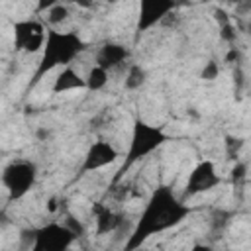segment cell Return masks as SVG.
Masks as SVG:
<instances>
[{
  "label": "cell",
  "instance_id": "1",
  "mask_svg": "<svg viewBox=\"0 0 251 251\" xmlns=\"http://www.w3.org/2000/svg\"><path fill=\"white\" fill-rule=\"evenodd\" d=\"M192 208L184 204L182 198H176L171 186H159L151 192L143 212L139 214L131 235L126 241V251H133L141 247L149 237L155 233H163L167 229H173L180 226L188 216Z\"/></svg>",
  "mask_w": 251,
  "mask_h": 251
},
{
  "label": "cell",
  "instance_id": "2",
  "mask_svg": "<svg viewBox=\"0 0 251 251\" xmlns=\"http://www.w3.org/2000/svg\"><path fill=\"white\" fill-rule=\"evenodd\" d=\"M86 49L84 41L75 33V31H59L49 27L45 33V45H43V53L41 59L37 63V69L27 84V90L35 88L37 82L53 69L57 67H67L78 53H82Z\"/></svg>",
  "mask_w": 251,
  "mask_h": 251
},
{
  "label": "cell",
  "instance_id": "3",
  "mask_svg": "<svg viewBox=\"0 0 251 251\" xmlns=\"http://www.w3.org/2000/svg\"><path fill=\"white\" fill-rule=\"evenodd\" d=\"M165 141H169V135L165 133V129L161 126H151L141 118H135L133 122V129H131V141H129V149L126 153V159L122 163V167L118 169V173L112 178V184H118L120 178H124V175L143 157L151 155L157 147H161Z\"/></svg>",
  "mask_w": 251,
  "mask_h": 251
},
{
  "label": "cell",
  "instance_id": "4",
  "mask_svg": "<svg viewBox=\"0 0 251 251\" xmlns=\"http://www.w3.org/2000/svg\"><path fill=\"white\" fill-rule=\"evenodd\" d=\"M35 175L37 169L29 161H14L6 165L2 173V184L8 190V198L20 200L22 196H25L35 184Z\"/></svg>",
  "mask_w": 251,
  "mask_h": 251
},
{
  "label": "cell",
  "instance_id": "5",
  "mask_svg": "<svg viewBox=\"0 0 251 251\" xmlns=\"http://www.w3.org/2000/svg\"><path fill=\"white\" fill-rule=\"evenodd\" d=\"M78 239L65 224H47L43 227H37V241L33 245V251H65L73 245V241Z\"/></svg>",
  "mask_w": 251,
  "mask_h": 251
},
{
  "label": "cell",
  "instance_id": "6",
  "mask_svg": "<svg viewBox=\"0 0 251 251\" xmlns=\"http://www.w3.org/2000/svg\"><path fill=\"white\" fill-rule=\"evenodd\" d=\"M222 182V178L218 176L216 173V167L212 161H200L192 173L188 175V182L184 186V192H182V200L186 198H192L200 192H208L212 188H216L218 184Z\"/></svg>",
  "mask_w": 251,
  "mask_h": 251
},
{
  "label": "cell",
  "instance_id": "7",
  "mask_svg": "<svg viewBox=\"0 0 251 251\" xmlns=\"http://www.w3.org/2000/svg\"><path fill=\"white\" fill-rule=\"evenodd\" d=\"M175 0H139V14H137V24L135 31L143 33L151 29L155 24H159L169 12L175 8Z\"/></svg>",
  "mask_w": 251,
  "mask_h": 251
},
{
  "label": "cell",
  "instance_id": "8",
  "mask_svg": "<svg viewBox=\"0 0 251 251\" xmlns=\"http://www.w3.org/2000/svg\"><path fill=\"white\" fill-rule=\"evenodd\" d=\"M116 159H118V149L116 147H112L108 141H102V139L94 141L88 147V151H86V155L82 159L78 175H86V173L98 171V169H102L106 165H112Z\"/></svg>",
  "mask_w": 251,
  "mask_h": 251
},
{
  "label": "cell",
  "instance_id": "9",
  "mask_svg": "<svg viewBox=\"0 0 251 251\" xmlns=\"http://www.w3.org/2000/svg\"><path fill=\"white\" fill-rule=\"evenodd\" d=\"M127 57H129V49H127L126 45L108 41V43H104V45L100 47V51H98V55H96V65H100V67H104L106 71H110V69L118 67L120 63H124Z\"/></svg>",
  "mask_w": 251,
  "mask_h": 251
},
{
  "label": "cell",
  "instance_id": "10",
  "mask_svg": "<svg viewBox=\"0 0 251 251\" xmlns=\"http://www.w3.org/2000/svg\"><path fill=\"white\" fill-rule=\"evenodd\" d=\"M92 214H94V218H96V233H98V235L114 233V231L120 227V224L124 222V216H122V214L112 212L110 208H106V206L100 204V202H96V204L92 206Z\"/></svg>",
  "mask_w": 251,
  "mask_h": 251
},
{
  "label": "cell",
  "instance_id": "11",
  "mask_svg": "<svg viewBox=\"0 0 251 251\" xmlns=\"http://www.w3.org/2000/svg\"><path fill=\"white\" fill-rule=\"evenodd\" d=\"M45 31V25L37 20H22V22H16L14 24V47L16 51H24L25 43L37 35V33H43Z\"/></svg>",
  "mask_w": 251,
  "mask_h": 251
},
{
  "label": "cell",
  "instance_id": "12",
  "mask_svg": "<svg viewBox=\"0 0 251 251\" xmlns=\"http://www.w3.org/2000/svg\"><path fill=\"white\" fill-rule=\"evenodd\" d=\"M76 88H86V78H82L75 69L65 67L53 82V92L55 94H63L67 90H76Z\"/></svg>",
  "mask_w": 251,
  "mask_h": 251
},
{
  "label": "cell",
  "instance_id": "13",
  "mask_svg": "<svg viewBox=\"0 0 251 251\" xmlns=\"http://www.w3.org/2000/svg\"><path fill=\"white\" fill-rule=\"evenodd\" d=\"M108 82V71L100 65H94L86 75V88L88 90H100Z\"/></svg>",
  "mask_w": 251,
  "mask_h": 251
},
{
  "label": "cell",
  "instance_id": "14",
  "mask_svg": "<svg viewBox=\"0 0 251 251\" xmlns=\"http://www.w3.org/2000/svg\"><path fill=\"white\" fill-rule=\"evenodd\" d=\"M231 218H233V212H227V210H224V208L212 210V214H210V229H212L214 233H222V231L226 229V226L229 224Z\"/></svg>",
  "mask_w": 251,
  "mask_h": 251
},
{
  "label": "cell",
  "instance_id": "15",
  "mask_svg": "<svg viewBox=\"0 0 251 251\" xmlns=\"http://www.w3.org/2000/svg\"><path fill=\"white\" fill-rule=\"evenodd\" d=\"M145 76H147V73H145L143 67H139V65H131L129 71H127V75H126V82H124V86H126L127 90H137V88L143 86Z\"/></svg>",
  "mask_w": 251,
  "mask_h": 251
},
{
  "label": "cell",
  "instance_id": "16",
  "mask_svg": "<svg viewBox=\"0 0 251 251\" xmlns=\"http://www.w3.org/2000/svg\"><path fill=\"white\" fill-rule=\"evenodd\" d=\"M47 14V22L51 25H57V24H63L67 18H69V8L65 4H55L51 10L45 12Z\"/></svg>",
  "mask_w": 251,
  "mask_h": 251
},
{
  "label": "cell",
  "instance_id": "17",
  "mask_svg": "<svg viewBox=\"0 0 251 251\" xmlns=\"http://www.w3.org/2000/svg\"><path fill=\"white\" fill-rule=\"evenodd\" d=\"M37 241V227H27L20 231V247L33 251V245Z\"/></svg>",
  "mask_w": 251,
  "mask_h": 251
},
{
  "label": "cell",
  "instance_id": "18",
  "mask_svg": "<svg viewBox=\"0 0 251 251\" xmlns=\"http://www.w3.org/2000/svg\"><path fill=\"white\" fill-rule=\"evenodd\" d=\"M245 176H247V165H245V163H235V165L231 167V171H229L231 182L237 186V184H241V182L245 180Z\"/></svg>",
  "mask_w": 251,
  "mask_h": 251
},
{
  "label": "cell",
  "instance_id": "19",
  "mask_svg": "<svg viewBox=\"0 0 251 251\" xmlns=\"http://www.w3.org/2000/svg\"><path fill=\"white\" fill-rule=\"evenodd\" d=\"M243 147V139L241 137H233V135H226V151L229 157L235 159V155L239 153V149Z\"/></svg>",
  "mask_w": 251,
  "mask_h": 251
},
{
  "label": "cell",
  "instance_id": "20",
  "mask_svg": "<svg viewBox=\"0 0 251 251\" xmlns=\"http://www.w3.org/2000/svg\"><path fill=\"white\" fill-rule=\"evenodd\" d=\"M218 75H220V65H218L216 61H208V63L204 65L202 73H200V78H204V80H214V78H218Z\"/></svg>",
  "mask_w": 251,
  "mask_h": 251
},
{
  "label": "cell",
  "instance_id": "21",
  "mask_svg": "<svg viewBox=\"0 0 251 251\" xmlns=\"http://www.w3.org/2000/svg\"><path fill=\"white\" fill-rule=\"evenodd\" d=\"M63 224H65V226H67V227H69L76 237H82V235H84V231H86V229H84V226H82L75 216H71V214H67V216H65V222H63Z\"/></svg>",
  "mask_w": 251,
  "mask_h": 251
},
{
  "label": "cell",
  "instance_id": "22",
  "mask_svg": "<svg viewBox=\"0 0 251 251\" xmlns=\"http://www.w3.org/2000/svg\"><path fill=\"white\" fill-rule=\"evenodd\" d=\"M235 37H237V31H235V27H233L231 22L226 24V25H220V39H222V41H226V43H233Z\"/></svg>",
  "mask_w": 251,
  "mask_h": 251
},
{
  "label": "cell",
  "instance_id": "23",
  "mask_svg": "<svg viewBox=\"0 0 251 251\" xmlns=\"http://www.w3.org/2000/svg\"><path fill=\"white\" fill-rule=\"evenodd\" d=\"M214 20L218 22V25L229 24V16H227V12H226L224 8H216V10H214Z\"/></svg>",
  "mask_w": 251,
  "mask_h": 251
},
{
  "label": "cell",
  "instance_id": "24",
  "mask_svg": "<svg viewBox=\"0 0 251 251\" xmlns=\"http://www.w3.org/2000/svg\"><path fill=\"white\" fill-rule=\"evenodd\" d=\"M55 4H59V0H37V8H35V12H37V14H43V12L51 10Z\"/></svg>",
  "mask_w": 251,
  "mask_h": 251
},
{
  "label": "cell",
  "instance_id": "25",
  "mask_svg": "<svg viewBox=\"0 0 251 251\" xmlns=\"http://www.w3.org/2000/svg\"><path fill=\"white\" fill-rule=\"evenodd\" d=\"M235 12L239 16H245V14H251V0H239L235 4Z\"/></svg>",
  "mask_w": 251,
  "mask_h": 251
},
{
  "label": "cell",
  "instance_id": "26",
  "mask_svg": "<svg viewBox=\"0 0 251 251\" xmlns=\"http://www.w3.org/2000/svg\"><path fill=\"white\" fill-rule=\"evenodd\" d=\"M239 61H241V51L237 47H231L226 53V63H239Z\"/></svg>",
  "mask_w": 251,
  "mask_h": 251
},
{
  "label": "cell",
  "instance_id": "27",
  "mask_svg": "<svg viewBox=\"0 0 251 251\" xmlns=\"http://www.w3.org/2000/svg\"><path fill=\"white\" fill-rule=\"evenodd\" d=\"M233 80H235V92L239 94V92H241V86H243V71H241L239 65H237L235 71H233Z\"/></svg>",
  "mask_w": 251,
  "mask_h": 251
},
{
  "label": "cell",
  "instance_id": "28",
  "mask_svg": "<svg viewBox=\"0 0 251 251\" xmlns=\"http://www.w3.org/2000/svg\"><path fill=\"white\" fill-rule=\"evenodd\" d=\"M35 137H37L39 141H45V139L49 137V129H45V127H39V129L35 131Z\"/></svg>",
  "mask_w": 251,
  "mask_h": 251
},
{
  "label": "cell",
  "instance_id": "29",
  "mask_svg": "<svg viewBox=\"0 0 251 251\" xmlns=\"http://www.w3.org/2000/svg\"><path fill=\"white\" fill-rule=\"evenodd\" d=\"M47 210H49V212H55V210H57V200H55V198H51V200H49Z\"/></svg>",
  "mask_w": 251,
  "mask_h": 251
},
{
  "label": "cell",
  "instance_id": "30",
  "mask_svg": "<svg viewBox=\"0 0 251 251\" xmlns=\"http://www.w3.org/2000/svg\"><path fill=\"white\" fill-rule=\"evenodd\" d=\"M247 33L251 35V20H249V24H247Z\"/></svg>",
  "mask_w": 251,
  "mask_h": 251
},
{
  "label": "cell",
  "instance_id": "31",
  "mask_svg": "<svg viewBox=\"0 0 251 251\" xmlns=\"http://www.w3.org/2000/svg\"><path fill=\"white\" fill-rule=\"evenodd\" d=\"M227 2H229V4H233V6H235V4H237V2H239V0H227Z\"/></svg>",
  "mask_w": 251,
  "mask_h": 251
},
{
  "label": "cell",
  "instance_id": "32",
  "mask_svg": "<svg viewBox=\"0 0 251 251\" xmlns=\"http://www.w3.org/2000/svg\"><path fill=\"white\" fill-rule=\"evenodd\" d=\"M108 2H116V0H108Z\"/></svg>",
  "mask_w": 251,
  "mask_h": 251
}]
</instances>
